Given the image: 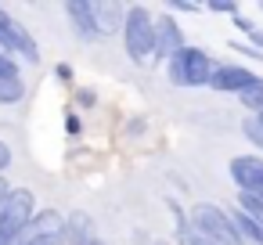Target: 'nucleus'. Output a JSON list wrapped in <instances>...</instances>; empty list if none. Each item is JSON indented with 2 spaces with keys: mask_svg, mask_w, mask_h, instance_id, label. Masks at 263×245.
<instances>
[{
  "mask_svg": "<svg viewBox=\"0 0 263 245\" xmlns=\"http://www.w3.org/2000/svg\"><path fill=\"white\" fill-rule=\"evenodd\" d=\"M65 126H69V134H80V119H76V116H69Z\"/></svg>",
  "mask_w": 263,
  "mask_h": 245,
  "instance_id": "obj_25",
  "label": "nucleus"
},
{
  "mask_svg": "<svg viewBox=\"0 0 263 245\" xmlns=\"http://www.w3.org/2000/svg\"><path fill=\"white\" fill-rule=\"evenodd\" d=\"M26 245H54V241H33V238H29V241H26Z\"/></svg>",
  "mask_w": 263,
  "mask_h": 245,
  "instance_id": "obj_26",
  "label": "nucleus"
},
{
  "mask_svg": "<svg viewBox=\"0 0 263 245\" xmlns=\"http://www.w3.org/2000/svg\"><path fill=\"white\" fill-rule=\"evenodd\" d=\"M152 245H170V241H152Z\"/></svg>",
  "mask_w": 263,
  "mask_h": 245,
  "instance_id": "obj_27",
  "label": "nucleus"
},
{
  "mask_svg": "<svg viewBox=\"0 0 263 245\" xmlns=\"http://www.w3.org/2000/svg\"><path fill=\"white\" fill-rule=\"evenodd\" d=\"M238 209H241L256 227H263V198H256V195H241V198H238Z\"/></svg>",
  "mask_w": 263,
  "mask_h": 245,
  "instance_id": "obj_15",
  "label": "nucleus"
},
{
  "mask_svg": "<svg viewBox=\"0 0 263 245\" xmlns=\"http://www.w3.org/2000/svg\"><path fill=\"white\" fill-rule=\"evenodd\" d=\"M170 213L177 216V234H180V241H184V245H213V241H209V238H205L202 231H195V227H191L187 213H184V209H180V205H177L173 198H170Z\"/></svg>",
  "mask_w": 263,
  "mask_h": 245,
  "instance_id": "obj_12",
  "label": "nucleus"
},
{
  "mask_svg": "<svg viewBox=\"0 0 263 245\" xmlns=\"http://www.w3.org/2000/svg\"><path fill=\"white\" fill-rule=\"evenodd\" d=\"M231 47H234L238 54H249V58H256V62H263V51H256V47H245V44H238V40H234Z\"/></svg>",
  "mask_w": 263,
  "mask_h": 245,
  "instance_id": "obj_20",
  "label": "nucleus"
},
{
  "mask_svg": "<svg viewBox=\"0 0 263 245\" xmlns=\"http://www.w3.org/2000/svg\"><path fill=\"white\" fill-rule=\"evenodd\" d=\"M241 134H245V137H249V141H252V144H256V148H259V152H263V123H259V119H256V116H252V119H245V123H241Z\"/></svg>",
  "mask_w": 263,
  "mask_h": 245,
  "instance_id": "obj_17",
  "label": "nucleus"
},
{
  "mask_svg": "<svg viewBox=\"0 0 263 245\" xmlns=\"http://www.w3.org/2000/svg\"><path fill=\"white\" fill-rule=\"evenodd\" d=\"M0 40H4V47L11 51V54H22L26 62H40V47H36V40L29 36V29L26 26H18L4 8H0Z\"/></svg>",
  "mask_w": 263,
  "mask_h": 245,
  "instance_id": "obj_6",
  "label": "nucleus"
},
{
  "mask_svg": "<svg viewBox=\"0 0 263 245\" xmlns=\"http://www.w3.org/2000/svg\"><path fill=\"white\" fill-rule=\"evenodd\" d=\"M76 101H80L83 108H94V101H98V98H94L90 90H80V94H76Z\"/></svg>",
  "mask_w": 263,
  "mask_h": 245,
  "instance_id": "obj_23",
  "label": "nucleus"
},
{
  "mask_svg": "<svg viewBox=\"0 0 263 245\" xmlns=\"http://www.w3.org/2000/svg\"><path fill=\"white\" fill-rule=\"evenodd\" d=\"M256 119H259V123H263V112H259V116H256Z\"/></svg>",
  "mask_w": 263,
  "mask_h": 245,
  "instance_id": "obj_28",
  "label": "nucleus"
},
{
  "mask_svg": "<svg viewBox=\"0 0 263 245\" xmlns=\"http://www.w3.org/2000/svg\"><path fill=\"white\" fill-rule=\"evenodd\" d=\"M170 8H173V11H198V4H187V0H184V4H180V0H173Z\"/></svg>",
  "mask_w": 263,
  "mask_h": 245,
  "instance_id": "obj_24",
  "label": "nucleus"
},
{
  "mask_svg": "<svg viewBox=\"0 0 263 245\" xmlns=\"http://www.w3.org/2000/svg\"><path fill=\"white\" fill-rule=\"evenodd\" d=\"M191 227L195 231H202L213 245H245L241 238H238V231H234V223H231V216L220 209V205H209V202H198L195 209H191Z\"/></svg>",
  "mask_w": 263,
  "mask_h": 245,
  "instance_id": "obj_4",
  "label": "nucleus"
},
{
  "mask_svg": "<svg viewBox=\"0 0 263 245\" xmlns=\"http://www.w3.org/2000/svg\"><path fill=\"white\" fill-rule=\"evenodd\" d=\"M180 47H184V33H180V26H177L170 15L155 18V58H159V54H162V58H173Z\"/></svg>",
  "mask_w": 263,
  "mask_h": 245,
  "instance_id": "obj_8",
  "label": "nucleus"
},
{
  "mask_svg": "<svg viewBox=\"0 0 263 245\" xmlns=\"http://www.w3.org/2000/svg\"><path fill=\"white\" fill-rule=\"evenodd\" d=\"M234 26H238V29H241V33H245V36L252 40V47H256V51H263V33H259V29H256V26H252L249 18H241V15H234Z\"/></svg>",
  "mask_w": 263,
  "mask_h": 245,
  "instance_id": "obj_16",
  "label": "nucleus"
},
{
  "mask_svg": "<svg viewBox=\"0 0 263 245\" xmlns=\"http://www.w3.org/2000/svg\"><path fill=\"white\" fill-rule=\"evenodd\" d=\"M62 227H65V216L58 213V209H40V213H33V220H29V227H26V234L33 238V241H62Z\"/></svg>",
  "mask_w": 263,
  "mask_h": 245,
  "instance_id": "obj_7",
  "label": "nucleus"
},
{
  "mask_svg": "<svg viewBox=\"0 0 263 245\" xmlns=\"http://www.w3.org/2000/svg\"><path fill=\"white\" fill-rule=\"evenodd\" d=\"M26 98V80L15 76V80H0V105H18Z\"/></svg>",
  "mask_w": 263,
  "mask_h": 245,
  "instance_id": "obj_14",
  "label": "nucleus"
},
{
  "mask_svg": "<svg viewBox=\"0 0 263 245\" xmlns=\"http://www.w3.org/2000/svg\"><path fill=\"white\" fill-rule=\"evenodd\" d=\"M94 245H105V241H98V238H94Z\"/></svg>",
  "mask_w": 263,
  "mask_h": 245,
  "instance_id": "obj_29",
  "label": "nucleus"
},
{
  "mask_svg": "<svg viewBox=\"0 0 263 245\" xmlns=\"http://www.w3.org/2000/svg\"><path fill=\"white\" fill-rule=\"evenodd\" d=\"M8 166H11V148H8L4 141H0V173H4Z\"/></svg>",
  "mask_w": 263,
  "mask_h": 245,
  "instance_id": "obj_21",
  "label": "nucleus"
},
{
  "mask_svg": "<svg viewBox=\"0 0 263 245\" xmlns=\"http://www.w3.org/2000/svg\"><path fill=\"white\" fill-rule=\"evenodd\" d=\"M123 44L134 65H148L155 62V22L148 15L144 4L126 8V22H123Z\"/></svg>",
  "mask_w": 263,
  "mask_h": 245,
  "instance_id": "obj_1",
  "label": "nucleus"
},
{
  "mask_svg": "<svg viewBox=\"0 0 263 245\" xmlns=\"http://www.w3.org/2000/svg\"><path fill=\"white\" fill-rule=\"evenodd\" d=\"M209 87H213V90H220V94H238V98H249V94L263 90V80H259L256 72L241 69V65H216V72H213Z\"/></svg>",
  "mask_w": 263,
  "mask_h": 245,
  "instance_id": "obj_5",
  "label": "nucleus"
},
{
  "mask_svg": "<svg viewBox=\"0 0 263 245\" xmlns=\"http://www.w3.org/2000/svg\"><path fill=\"white\" fill-rule=\"evenodd\" d=\"M216 72V62L202 51V47H180L173 58H170V83L177 87H209Z\"/></svg>",
  "mask_w": 263,
  "mask_h": 245,
  "instance_id": "obj_2",
  "label": "nucleus"
},
{
  "mask_svg": "<svg viewBox=\"0 0 263 245\" xmlns=\"http://www.w3.org/2000/svg\"><path fill=\"white\" fill-rule=\"evenodd\" d=\"M90 11H94V29H98V36L116 33V29H123V22H126V8H123V4H105V0H90Z\"/></svg>",
  "mask_w": 263,
  "mask_h": 245,
  "instance_id": "obj_9",
  "label": "nucleus"
},
{
  "mask_svg": "<svg viewBox=\"0 0 263 245\" xmlns=\"http://www.w3.org/2000/svg\"><path fill=\"white\" fill-rule=\"evenodd\" d=\"M15 76H18L15 58H0V80H15Z\"/></svg>",
  "mask_w": 263,
  "mask_h": 245,
  "instance_id": "obj_18",
  "label": "nucleus"
},
{
  "mask_svg": "<svg viewBox=\"0 0 263 245\" xmlns=\"http://www.w3.org/2000/svg\"><path fill=\"white\" fill-rule=\"evenodd\" d=\"M231 216V223H234V231H238V238L245 241V245H263V227H256L241 209H234V213H227Z\"/></svg>",
  "mask_w": 263,
  "mask_h": 245,
  "instance_id": "obj_13",
  "label": "nucleus"
},
{
  "mask_svg": "<svg viewBox=\"0 0 263 245\" xmlns=\"http://www.w3.org/2000/svg\"><path fill=\"white\" fill-rule=\"evenodd\" d=\"M209 11H220V15H238V4H223V0H213Z\"/></svg>",
  "mask_w": 263,
  "mask_h": 245,
  "instance_id": "obj_19",
  "label": "nucleus"
},
{
  "mask_svg": "<svg viewBox=\"0 0 263 245\" xmlns=\"http://www.w3.org/2000/svg\"><path fill=\"white\" fill-rule=\"evenodd\" d=\"M65 15L72 18V26H76V33H80V40H94V36H98L90 0H69V4H65Z\"/></svg>",
  "mask_w": 263,
  "mask_h": 245,
  "instance_id": "obj_11",
  "label": "nucleus"
},
{
  "mask_svg": "<svg viewBox=\"0 0 263 245\" xmlns=\"http://www.w3.org/2000/svg\"><path fill=\"white\" fill-rule=\"evenodd\" d=\"M62 241L65 245H94V220L87 213H69L65 227H62Z\"/></svg>",
  "mask_w": 263,
  "mask_h": 245,
  "instance_id": "obj_10",
  "label": "nucleus"
},
{
  "mask_svg": "<svg viewBox=\"0 0 263 245\" xmlns=\"http://www.w3.org/2000/svg\"><path fill=\"white\" fill-rule=\"evenodd\" d=\"M54 76H58L62 83H69V80H72V65H65V62H62V65L54 69Z\"/></svg>",
  "mask_w": 263,
  "mask_h": 245,
  "instance_id": "obj_22",
  "label": "nucleus"
},
{
  "mask_svg": "<svg viewBox=\"0 0 263 245\" xmlns=\"http://www.w3.org/2000/svg\"><path fill=\"white\" fill-rule=\"evenodd\" d=\"M33 220V191L11 187L4 205H0V245H15Z\"/></svg>",
  "mask_w": 263,
  "mask_h": 245,
  "instance_id": "obj_3",
  "label": "nucleus"
}]
</instances>
